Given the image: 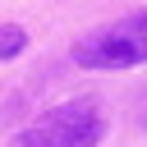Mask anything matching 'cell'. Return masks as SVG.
<instances>
[{
    "mask_svg": "<svg viewBox=\"0 0 147 147\" xmlns=\"http://www.w3.org/2000/svg\"><path fill=\"white\" fill-rule=\"evenodd\" d=\"M106 133V110L96 96H74L64 106H51L41 119H32L23 133H14L9 147H96Z\"/></svg>",
    "mask_w": 147,
    "mask_h": 147,
    "instance_id": "cell-1",
    "label": "cell"
},
{
    "mask_svg": "<svg viewBox=\"0 0 147 147\" xmlns=\"http://www.w3.org/2000/svg\"><path fill=\"white\" fill-rule=\"evenodd\" d=\"M147 60V9L124 14L74 41V64L83 69H129Z\"/></svg>",
    "mask_w": 147,
    "mask_h": 147,
    "instance_id": "cell-2",
    "label": "cell"
},
{
    "mask_svg": "<svg viewBox=\"0 0 147 147\" xmlns=\"http://www.w3.org/2000/svg\"><path fill=\"white\" fill-rule=\"evenodd\" d=\"M28 46V32L18 28V23H0V60H9V55H18Z\"/></svg>",
    "mask_w": 147,
    "mask_h": 147,
    "instance_id": "cell-3",
    "label": "cell"
}]
</instances>
